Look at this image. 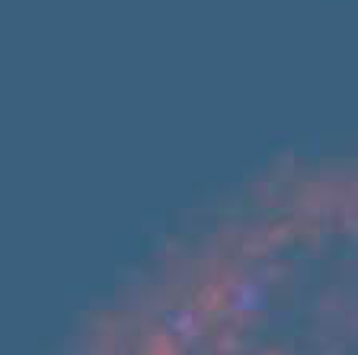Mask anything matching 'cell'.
Segmentation results:
<instances>
[{
	"instance_id": "cell-1",
	"label": "cell",
	"mask_w": 358,
	"mask_h": 355,
	"mask_svg": "<svg viewBox=\"0 0 358 355\" xmlns=\"http://www.w3.org/2000/svg\"><path fill=\"white\" fill-rule=\"evenodd\" d=\"M150 355H154V352H150ZM166 355H170V352H166Z\"/></svg>"
}]
</instances>
